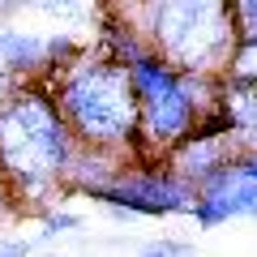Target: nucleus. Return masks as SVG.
I'll use <instances>...</instances> for the list:
<instances>
[{"label":"nucleus","mask_w":257,"mask_h":257,"mask_svg":"<svg viewBox=\"0 0 257 257\" xmlns=\"http://www.w3.org/2000/svg\"><path fill=\"white\" fill-rule=\"evenodd\" d=\"M142 257H197V248H193L189 240H172V236H163V240H155V244L142 248Z\"/></svg>","instance_id":"nucleus-10"},{"label":"nucleus","mask_w":257,"mask_h":257,"mask_svg":"<svg viewBox=\"0 0 257 257\" xmlns=\"http://www.w3.org/2000/svg\"><path fill=\"white\" fill-rule=\"evenodd\" d=\"M73 159L77 142L43 86H13L0 99V172L18 193L22 214H43L64 202Z\"/></svg>","instance_id":"nucleus-1"},{"label":"nucleus","mask_w":257,"mask_h":257,"mask_svg":"<svg viewBox=\"0 0 257 257\" xmlns=\"http://www.w3.org/2000/svg\"><path fill=\"white\" fill-rule=\"evenodd\" d=\"M240 155H253V150H248L240 138H231L227 128H219L214 120H206V124L193 128L180 146L167 150V159H163L159 167H167L180 184L197 189L210 172H219L223 163H231V159H240Z\"/></svg>","instance_id":"nucleus-6"},{"label":"nucleus","mask_w":257,"mask_h":257,"mask_svg":"<svg viewBox=\"0 0 257 257\" xmlns=\"http://www.w3.org/2000/svg\"><path fill=\"white\" fill-rule=\"evenodd\" d=\"M94 202H103L107 210L128 214V219H172V214L193 210V189L180 184L167 167L128 163L107 189L94 193Z\"/></svg>","instance_id":"nucleus-4"},{"label":"nucleus","mask_w":257,"mask_h":257,"mask_svg":"<svg viewBox=\"0 0 257 257\" xmlns=\"http://www.w3.org/2000/svg\"><path fill=\"white\" fill-rule=\"evenodd\" d=\"M13 86H18V82H13V77H9V73H5V64H0V99H5V94H9V90H13Z\"/></svg>","instance_id":"nucleus-13"},{"label":"nucleus","mask_w":257,"mask_h":257,"mask_svg":"<svg viewBox=\"0 0 257 257\" xmlns=\"http://www.w3.org/2000/svg\"><path fill=\"white\" fill-rule=\"evenodd\" d=\"M253 206H257V159L240 155L231 163H223L219 172H210L193 189L189 219L202 231H214L223 223L240 219V214H253Z\"/></svg>","instance_id":"nucleus-5"},{"label":"nucleus","mask_w":257,"mask_h":257,"mask_svg":"<svg viewBox=\"0 0 257 257\" xmlns=\"http://www.w3.org/2000/svg\"><path fill=\"white\" fill-rule=\"evenodd\" d=\"M56 257H60V253H56Z\"/></svg>","instance_id":"nucleus-14"},{"label":"nucleus","mask_w":257,"mask_h":257,"mask_svg":"<svg viewBox=\"0 0 257 257\" xmlns=\"http://www.w3.org/2000/svg\"><path fill=\"white\" fill-rule=\"evenodd\" d=\"M227 18H231V35H236V43H257V5H253V0H236V5H227Z\"/></svg>","instance_id":"nucleus-9"},{"label":"nucleus","mask_w":257,"mask_h":257,"mask_svg":"<svg viewBox=\"0 0 257 257\" xmlns=\"http://www.w3.org/2000/svg\"><path fill=\"white\" fill-rule=\"evenodd\" d=\"M35 240H26V236H5V231H0V257H30L35 253Z\"/></svg>","instance_id":"nucleus-12"},{"label":"nucleus","mask_w":257,"mask_h":257,"mask_svg":"<svg viewBox=\"0 0 257 257\" xmlns=\"http://www.w3.org/2000/svg\"><path fill=\"white\" fill-rule=\"evenodd\" d=\"M116 13L172 73L210 82L227 73L236 35L223 0H146V5H116Z\"/></svg>","instance_id":"nucleus-3"},{"label":"nucleus","mask_w":257,"mask_h":257,"mask_svg":"<svg viewBox=\"0 0 257 257\" xmlns=\"http://www.w3.org/2000/svg\"><path fill=\"white\" fill-rule=\"evenodd\" d=\"M214 124L227 128L231 138H240L248 150H253V128H257V82L219 77V94H214Z\"/></svg>","instance_id":"nucleus-7"},{"label":"nucleus","mask_w":257,"mask_h":257,"mask_svg":"<svg viewBox=\"0 0 257 257\" xmlns=\"http://www.w3.org/2000/svg\"><path fill=\"white\" fill-rule=\"evenodd\" d=\"M47 99L56 103L69 138L82 150L120 155L138 163V99L128 86L124 64H116L107 52L86 43L69 64H60L43 82Z\"/></svg>","instance_id":"nucleus-2"},{"label":"nucleus","mask_w":257,"mask_h":257,"mask_svg":"<svg viewBox=\"0 0 257 257\" xmlns=\"http://www.w3.org/2000/svg\"><path fill=\"white\" fill-rule=\"evenodd\" d=\"M39 223H43V231L35 236V244H47V240L64 236V231H77V227H82V214H77V210H64V206H52V210L39 214Z\"/></svg>","instance_id":"nucleus-8"},{"label":"nucleus","mask_w":257,"mask_h":257,"mask_svg":"<svg viewBox=\"0 0 257 257\" xmlns=\"http://www.w3.org/2000/svg\"><path fill=\"white\" fill-rule=\"evenodd\" d=\"M18 214H22V206H18V193H13V184L5 180V172H0V223L18 219Z\"/></svg>","instance_id":"nucleus-11"}]
</instances>
